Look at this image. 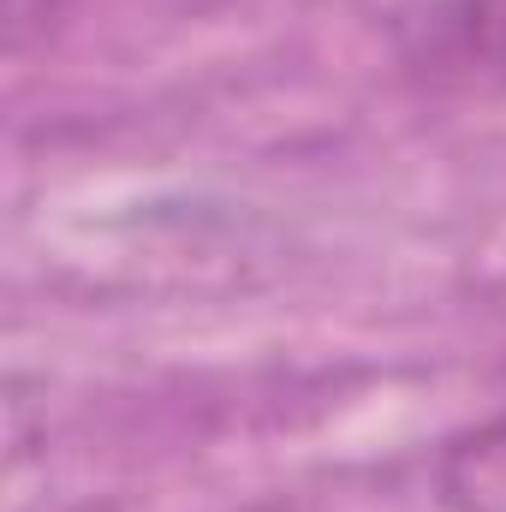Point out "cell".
I'll use <instances>...</instances> for the list:
<instances>
[{
  "label": "cell",
  "instance_id": "6da1fadb",
  "mask_svg": "<svg viewBox=\"0 0 506 512\" xmlns=\"http://www.w3.org/2000/svg\"><path fill=\"white\" fill-rule=\"evenodd\" d=\"M399 48L447 90L506 96V0H429L399 24Z\"/></svg>",
  "mask_w": 506,
  "mask_h": 512
},
{
  "label": "cell",
  "instance_id": "7a4b0ae2",
  "mask_svg": "<svg viewBox=\"0 0 506 512\" xmlns=\"http://www.w3.org/2000/svg\"><path fill=\"white\" fill-rule=\"evenodd\" d=\"M48 12H54V0H6V42L24 48V30L36 18H48Z\"/></svg>",
  "mask_w": 506,
  "mask_h": 512
}]
</instances>
